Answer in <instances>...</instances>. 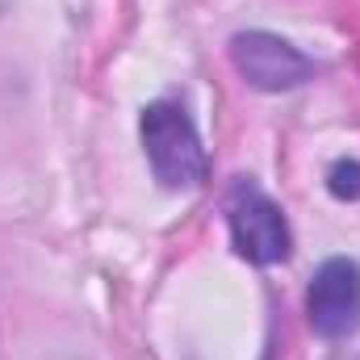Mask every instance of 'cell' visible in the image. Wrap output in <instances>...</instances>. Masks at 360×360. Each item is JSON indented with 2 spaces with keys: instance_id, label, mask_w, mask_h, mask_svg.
<instances>
[{
  "instance_id": "2",
  "label": "cell",
  "mask_w": 360,
  "mask_h": 360,
  "mask_svg": "<svg viewBox=\"0 0 360 360\" xmlns=\"http://www.w3.org/2000/svg\"><path fill=\"white\" fill-rule=\"evenodd\" d=\"M226 226L231 243L252 264H285L293 252V235L285 210L252 176H239L226 193Z\"/></svg>"
},
{
  "instance_id": "4",
  "label": "cell",
  "mask_w": 360,
  "mask_h": 360,
  "mask_svg": "<svg viewBox=\"0 0 360 360\" xmlns=\"http://www.w3.org/2000/svg\"><path fill=\"white\" fill-rule=\"evenodd\" d=\"M310 327L323 340H344L360 327V264L348 256L323 260L306 289Z\"/></svg>"
},
{
  "instance_id": "1",
  "label": "cell",
  "mask_w": 360,
  "mask_h": 360,
  "mask_svg": "<svg viewBox=\"0 0 360 360\" xmlns=\"http://www.w3.org/2000/svg\"><path fill=\"white\" fill-rule=\"evenodd\" d=\"M139 134H143L147 164L164 188H197L205 180L210 160L201 134L176 101H151L139 117Z\"/></svg>"
},
{
  "instance_id": "5",
  "label": "cell",
  "mask_w": 360,
  "mask_h": 360,
  "mask_svg": "<svg viewBox=\"0 0 360 360\" xmlns=\"http://www.w3.org/2000/svg\"><path fill=\"white\" fill-rule=\"evenodd\" d=\"M327 188L340 201H356L360 197V164L356 160H335L331 172H327Z\"/></svg>"
},
{
  "instance_id": "3",
  "label": "cell",
  "mask_w": 360,
  "mask_h": 360,
  "mask_svg": "<svg viewBox=\"0 0 360 360\" xmlns=\"http://www.w3.org/2000/svg\"><path fill=\"white\" fill-rule=\"evenodd\" d=\"M231 59L235 72L260 92H289L306 80H314V59L302 55L289 38L269 34V30H248L231 38Z\"/></svg>"
}]
</instances>
